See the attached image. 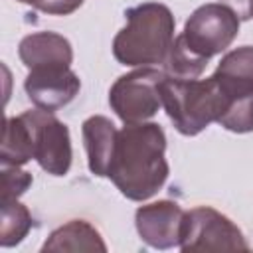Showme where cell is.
<instances>
[{"mask_svg":"<svg viewBox=\"0 0 253 253\" xmlns=\"http://www.w3.org/2000/svg\"><path fill=\"white\" fill-rule=\"evenodd\" d=\"M206 65L208 59H202L196 53H192L184 43L182 36H178L174 38L172 47L162 63V71L170 79H198L206 69Z\"/></svg>","mask_w":253,"mask_h":253,"instance_id":"16","label":"cell"},{"mask_svg":"<svg viewBox=\"0 0 253 253\" xmlns=\"http://www.w3.org/2000/svg\"><path fill=\"white\" fill-rule=\"evenodd\" d=\"M178 247L184 253L249 249L241 229L227 215L210 206H198L184 213Z\"/></svg>","mask_w":253,"mask_h":253,"instance_id":"7","label":"cell"},{"mask_svg":"<svg viewBox=\"0 0 253 253\" xmlns=\"http://www.w3.org/2000/svg\"><path fill=\"white\" fill-rule=\"evenodd\" d=\"M239 22L231 8L221 2H210L192 12L180 36L192 53L210 61L233 43L239 34Z\"/></svg>","mask_w":253,"mask_h":253,"instance_id":"6","label":"cell"},{"mask_svg":"<svg viewBox=\"0 0 253 253\" xmlns=\"http://www.w3.org/2000/svg\"><path fill=\"white\" fill-rule=\"evenodd\" d=\"M166 73L154 67H138L121 75L111 91L109 105L125 125L146 123L162 107L160 85Z\"/></svg>","mask_w":253,"mask_h":253,"instance_id":"5","label":"cell"},{"mask_svg":"<svg viewBox=\"0 0 253 253\" xmlns=\"http://www.w3.org/2000/svg\"><path fill=\"white\" fill-rule=\"evenodd\" d=\"M83 142L87 150V164L91 174L105 178L109 174V166L113 160L115 144H117V126L109 117L93 115L83 121L81 126Z\"/></svg>","mask_w":253,"mask_h":253,"instance_id":"12","label":"cell"},{"mask_svg":"<svg viewBox=\"0 0 253 253\" xmlns=\"http://www.w3.org/2000/svg\"><path fill=\"white\" fill-rule=\"evenodd\" d=\"M26 119L32 144H34V160L51 176H65L71 168L73 150H71V134L65 123H61L51 111L30 109L22 113Z\"/></svg>","mask_w":253,"mask_h":253,"instance_id":"8","label":"cell"},{"mask_svg":"<svg viewBox=\"0 0 253 253\" xmlns=\"http://www.w3.org/2000/svg\"><path fill=\"white\" fill-rule=\"evenodd\" d=\"M24 89L36 107L53 113L75 99L81 89V81L71 67H43L30 69Z\"/></svg>","mask_w":253,"mask_h":253,"instance_id":"10","label":"cell"},{"mask_svg":"<svg viewBox=\"0 0 253 253\" xmlns=\"http://www.w3.org/2000/svg\"><path fill=\"white\" fill-rule=\"evenodd\" d=\"M18 2H24V4H28V6H34L36 10H40L42 4H43V0H18Z\"/></svg>","mask_w":253,"mask_h":253,"instance_id":"19","label":"cell"},{"mask_svg":"<svg viewBox=\"0 0 253 253\" xmlns=\"http://www.w3.org/2000/svg\"><path fill=\"white\" fill-rule=\"evenodd\" d=\"M18 55L28 69L69 67L73 61L69 40L55 32H36L26 36L18 45Z\"/></svg>","mask_w":253,"mask_h":253,"instance_id":"11","label":"cell"},{"mask_svg":"<svg viewBox=\"0 0 253 253\" xmlns=\"http://www.w3.org/2000/svg\"><path fill=\"white\" fill-rule=\"evenodd\" d=\"M164 152L166 134L158 123L125 125L117 134L107 178L125 198L144 202L164 186L170 174Z\"/></svg>","mask_w":253,"mask_h":253,"instance_id":"1","label":"cell"},{"mask_svg":"<svg viewBox=\"0 0 253 253\" xmlns=\"http://www.w3.org/2000/svg\"><path fill=\"white\" fill-rule=\"evenodd\" d=\"M184 210L170 200H158L140 206L134 213V225L140 239L154 249H170L180 245Z\"/></svg>","mask_w":253,"mask_h":253,"instance_id":"9","label":"cell"},{"mask_svg":"<svg viewBox=\"0 0 253 253\" xmlns=\"http://www.w3.org/2000/svg\"><path fill=\"white\" fill-rule=\"evenodd\" d=\"M81 4H83V0H43L40 12H45L51 16H67V14L75 12Z\"/></svg>","mask_w":253,"mask_h":253,"instance_id":"18","label":"cell"},{"mask_svg":"<svg viewBox=\"0 0 253 253\" xmlns=\"http://www.w3.org/2000/svg\"><path fill=\"white\" fill-rule=\"evenodd\" d=\"M32 186V174L20 170V166H2V198L16 200Z\"/></svg>","mask_w":253,"mask_h":253,"instance_id":"17","label":"cell"},{"mask_svg":"<svg viewBox=\"0 0 253 253\" xmlns=\"http://www.w3.org/2000/svg\"><path fill=\"white\" fill-rule=\"evenodd\" d=\"M162 107L176 130L184 136H196L211 123H217L227 101L213 77L208 79H170L160 85Z\"/></svg>","mask_w":253,"mask_h":253,"instance_id":"3","label":"cell"},{"mask_svg":"<svg viewBox=\"0 0 253 253\" xmlns=\"http://www.w3.org/2000/svg\"><path fill=\"white\" fill-rule=\"evenodd\" d=\"M126 26L113 40V55L130 67L162 65L172 42L176 20L168 6L142 2L125 12Z\"/></svg>","mask_w":253,"mask_h":253,"instance_id":"2","label":"cell"},{"mask_svg":"<svg viewBox=\"0 0 253 253\" xmlns=\"http://www.w3.org/2000/svg\"><path fill=\"white\" fill-rule=\"evenodd\" d=\"M2 223H0V245L14 247L18 245L34 227V217L30 210L16 200H0Z\"/></svg>","mask_w":253,"mask_h":253,"instance_id":"15","label":"cell"},{"mask_svg":"<svg viewBox=\"0 0 253 253\" xmlns=\"http://www.w3.org/2000/svg\"><path fill=\"white\" fill-rule=\"evenodd\" d=\"M42 251H107V245L89 221L71 219L49 233Z\"/></svg>","mask_w":253,"mask_h":253,"instance_id":"13","label":"cell"},{"mask_svg":"<svg viewBox=\"0 0 253 253\" xmlns=\"http://www.w3.org/2000/svg\"><path fill=\"white\" fill-rule=\"evenodd\" d=\"M32 158H34V144L26 119L22 115L8 117L4 123V136L0 150L2 166H22Z\"/></svg>","mask_w":253,"mask_h":253,"instance_id":"14","label":"cell"},{"mask_svg":"<svg viewBox=\"0 0 253 253\" xmlns=\"http://www.w3.org/2000/svg\"><path fill=\"white\" fill-rule=\"evenodd\" d=\"M221 89L227 109L217 121L231 132L253 130V45L227 51L211 75Z\"/></svg>","mask_w":253,"mask_h":253,"instance_id":"4","label":"cell"}]
</instances>
